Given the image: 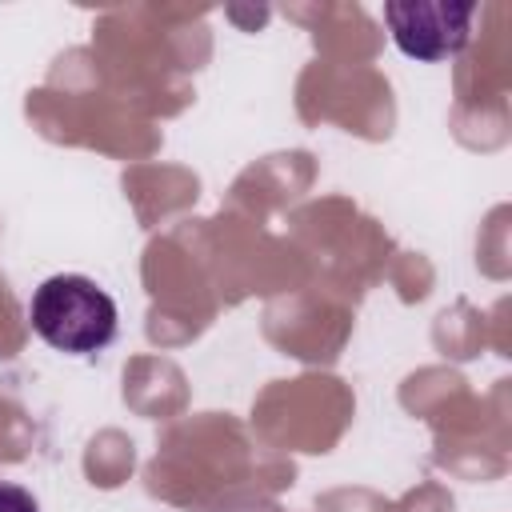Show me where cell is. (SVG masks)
<instances>
[{"instance_id":"obj_1","label":"cell","mask_w":512,"mask_h":512,"mask_svg":"<svg viewBox=\"0 0 512 512\" xmlns=\"http://www.w3.org/2000/svg\"><path fill=\"white\" fill-rule=\"evenodd\" d=\"M28 320L44 344L68 356H92L116 336L112 296L80 272L48 276L28 300Z\"/></svg>"},{"instance_id":"obj_2","label":"cell","mask_w":512,"mask_h":512,"mask_svg":"<svg viewBox=\"0 0 512 512\" xmlns=\"http://www.w3.org/2000/svg\"><path fill=\"white\" fill-rule=\"evenodd\" d=\"M472 0H388L384 24L396 48L412 60H448L468 48L472 36Z\"/></svg>"},{"instance_id":"obj_3","label":"cell","mask_w":512,"mask_h":512,"mask_svg":"<svg viewBox=\"0 0 512 512\" xmlns=\"http://www.w3.org/2000/svg\"><path fill=\"white\" fill-rule=\"evenodd\" d=\"M0 512H40L36 496L12 480H0Z\"/></svg>"}]
</instances>
